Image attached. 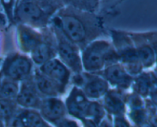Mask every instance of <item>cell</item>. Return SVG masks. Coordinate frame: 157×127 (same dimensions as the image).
<instances>
[{
    "mask_svg": "<svg viewBox=\"0 0 157 127\" xmlns=\"http://www.w3.org/2000/svg\"><path fill=\"white\" fill-rule=\"evenodd\" d=\"M83 69L87 72H101L107 66L119 62L117 51L107 40L91 41L84 47L81 55Z\"/></svg>",
    "mask_w": 157,
    "mask_h": 127,
    "instance_id": "7a4b0ae2",
    "label": "cell"
},
{
    "mask_svg": "<svg viewBox=\"0 0 157 127\" xmlns=\"http://www.w3.org/2000/svg\"><path fill=\"white\" fill-rule=\"evenodd\" d=\"M39 109L44 120L55 126L64 118L67 113L65 104L57 97H46L41 100Z\"/></svg>",
    "mask_w": 157,
    "mask_h": 127,
    "instance_id": "30bf717a",
    "label": "cell"
},
{
    "mask_svg": "<svg viewBox=\"0 0 157 127\" xmlns=\"http://www.w3.org/2000/svg\"><path fill=\"white\" fill-rule=\"evenodd\" d=\"M129 118L130 119L132 123L134 124V126H139V125L148 121V111H147V108L145 106L144 107L130 109V113H129Z\"/></svg>",
    "mask_w": 157,
    "mask_h": 127,
    "instance_id": "cb8c5ba5",
    "label": "cell"
},
{
    "mask_svg": "<svg viewBox=\"0 0 157 127\" xmlns=\"http://www.w3.org/2000/svg\"><path fill=\"white\" fill-rule=\"evenodd\" d=\"M3 12L7 16L9 22L14 21V11L16 6L17 0H0Z\"/></svg>",
    "mask_w": 157,
    "mask_h": 127,
    "instance_id": "484cf974",
    "label": "cell"
},
{
    "mask_svg": "<svg viewBox=\"0 0 157 127\" xmlns=\"http://www.w3.org/2000/svg\"><path fill=\"white\" fill-rule=\"evenodd\" d=\"M54 36L55 37L57 54L60 59L66 65L71 71L75 73L82 72L83 66L81 56L79 54V47L67 39L63 34L57 29L52 28Z\"/></svg>",
    "mask_w": 157,
    "mask_h": 127,
    "instance_id": "5b68a950",
    "label": "cell"
},
{
    "mask_svg": "<svg viewBox=\"0 0 157 127\" xmlns=\"http://www.w3.org/2000/svg\"><path fill=\"white\" fill-rule=\"evenodd\" d=\"M156 109H157V105H156Z\"/></svg>",
    "mask_w": 157,
    "mask_h": 127,
    "instance_id": "74e56055",
    "label": "cell"
},
{
    "mask_svg": "<svg viewBox=\"0 0 157 127\" xmlns=\"http://www.w3.org/2000/svg\"><path fill=\"white\" fill-rule=\"evenodd\" d=\"M105 116V109L103 105L100 104L98 102H90L85 118L90 119L98 124Z\"/></svg>",
    "mask_w": 157,
    "mask_h": 127,
    "instance_id": "603a6c76",
    "label": "cell"
},
{
    "mask_svg": "<svg viewBox=\"0 0 157 127\" xmlns=\"http://www.w3.org/2000/svg\"><path fill=\"white\" fill-rule=\"evenodd\" d=\"M0 127H4V125H3L2 121L1 120H0Z\"/></svg>",
    "mask_w": 157,
    "mask_h": 127,
    "instance_id": "e575fe53",
    "label": "cell"
},
{
    "mask_svg": "<svg viewBox=\"0 0 157 127\" xmlns=\"http://www.w3.org/2000/svg\"><path fill=\"white\" fill-rule=\"evenodd\" d=\"M114 49L117 51L119 61L123 63L126 70L131 76H138L144 70L138 58L136 49L133 39L127 33L113 30L111 32Z\"/></svg>",
    "mask_w": 157,
    "mask_h": 127,
    "instance_id": "3957f363",
    "label": "cell"
},
{
    "mask_svg": "<svg viewBox=\"0 0 157 127\" xmlns=\"http://www.w3.org/2000/svg\"><path fill=\"white\" fill-rule=\"evenodd\" d=\"M33 62L25 55L13 53L6 57L2 66L5 78L15 81H23L32 76Z\"/></svg>",
    "mask_w": 157,
    "mask_h": 127,
    "instance_id": "8992f818",
    "label": "cell"
},
{
    "mask_svg": "<svg viewBox=\"0 0 157 127\" xmlns=\"http://www.w3.org/2000/svg\"><path fill=\"white\" fill-rule=\"evenodd\" d=\"M38 70L65 89L71 78V70L61 59L53 58L39 66Z\"/></svg>",
    "mask_w": 157,
    "mask_h": 127,
    "instance_id": "ba28073f",
    "label": "cell"
},
{
    "mask_svg": "<svg viewBox=\"0 0 157 127\" xmlns=\"http://www.w3.org/2000/svg\"><path fill=\"white\" fill-rule=\"evenodd\" d=\"M83 122V127H98L97 124L90 119L84 118L82 120Z\"/></svg>",
    "mask_w": 157,
    "mask_h": 127,
    "instance_id": "1f68e13d",
    "label": "cell"
},
{
    "mask_svg": "<svg viewBox=\"0 0 157 127\" xmlns=\"http://www.w3.org/2000/svg\"><path fill=\"white\" fill-rule=\"evenodd\" d=\"M17 112V103L14 100L0 98V120L9 123Z\"/></svg>",
    "mask_w": 157,
    "mask_h": 127,
    "instance_id": "ffe728a7",
    "label": "cell"
},
{
    "mask_svg": "<svg viewBox=\"0 0 157 127\" xmlns=\"http://www.w3.org/2000/svg\"><path fill=\"white\" fill-rule=\"evenodd\" d=\"M143 35L145 37L146 39L148 41L150 46L153 48L155 53V58H156V66L157 68V31H153V32H143Z\"/></svg>",
    "mask_w": 157,
    "mask_h": 127,
    "instance_id": "4316f807",
    "label": "cell"
},
{
    "mask_svg": "<svg viewBox=\"0 0 157 127\" xmlns=\"http://www.w3.org/2000/svg\"><path fill=\"white\" fill-rule=\"evenodd\" d=\"M104 78L107 83L121 89H127L133 84V76L130 75L123 65L114 63L103 69Z\"/></svg>",
    "mask_w": 157,
    "mask_h": 127,
    "instance_id": "4fadbf2b",
    "label": "cell"
},
{
    "mask_svg": "<svg viewBox=\"0 0 157 127\" xmlns=\"http://www.w3.org/2000/svg\"><path fill=\"white\" fill-rule=\"evenodd\" d=\"M18 0H17V2H18ZM16 4H17V3H16Z\"/></svg>",
    "mask_w": 157,
    "mask_h": 127,
    "instance_id": "8d00e7d4",
    "label": "cell"
},
{
    "mask_svg": "<svg viewBox=\"0 0 157 127\" xmlns=\"http://www.w3.org/2000/svg\"><path fill=\"white\" fill-rule=\"evenodd\" d=\"M52 15L35 2L18 0L14 11V21L35 29H45Z\"/></svg>",
    "mask_w": 157,
    "mask_h": 127,
    "instance_id": "277c9868",
    "label": "cell"
},
{
    "mask_svg": "<svg viewBox=\"0 0 157 127\" xmlns=\"http://www.w3.org/2000/svg\"><path fill=\"white\" fill-rule=\"evenodd\" d=\"M64 6H71L79 10L95 13L99 8L100 0H61Z\"/></svg>",
    "mask_w": 157,
    "mask_h": 127,
    "instance_id": "44dd1931",
    "label": "cell"
},
{
    "mask_svg": "<svg viewBox=\"0 0 157 127\" xmlns=\"http://www.w3.org/2000/svg\"><path fill=\"white\" fill-rule=\"evenodd\" d=\"M130 37L134 43L138 58L144 69L155 68L156 58L154 51L143 33H132L130 34Z\"/></svg>",
    "mask_w": 157,
    "mask_h": 127,
    "instance_id": "5bb4252c",
    "label": "cell"
},
{
    "mask_svg": "<svg viewBox=\"0 0 157 127\" xmlns=\"http://www.w3.org/2000/svg\"><path fill=\"white\" fill-rule=\"evenodd\" d=\"M104 97L103 106L106 111L114 116L124 115L126 110L125 103L116 91L108 90Z\"/></svg>",
    "mask_w": 157,
    "mask_h": 127,
    "instance_id": "ac0fdd59",
    "label": "cell"
},
{
    "mask_svg": "<svg viewBox=\"0 0 157 127\" xmlns=\"http://www.w3.org/2000/svg\"><path fill=\"white\" fill-rule=\"evenodd\" d=\"M30 54L32 62L41 66L55 58L57 54L56 44H54L48 35H44L43 41Z\"/></svg>",
    "mask_w": 157,
    "mask_h": 127,
    "instance_id": "2e32d148",
    "label": "cell"
},
{
    "mask_svg": "<svg viewBox=\"0 0 157 127\" xmlns=\"http://www.w3.org/2000/svg\"><path fill=\"white\" fill-rule=\"evenodd\" d=\"M0 9H1V10H2V6H1V3H0ZM3 11V10H2Z\"/></svg>",
    "mask_w": 157,
    "mask_h": 127,
    "instance_id": "d590c367",
    "label": "cell"
},
{
    "mask_svg": "<svg viewBox=\"0 0 157 127\" xmlns=\"http://www.w3.org/2000/svg\"><path fill=\"white\" fill-rule=\"evenodd\" d=\"M56 127H79L77 123L73 120H68V119L64 118L61 121L58 122L56 125Z\"/></svg>",
    "mask_w": 157,
    "mask_h": 127,
    "instance_id": "f1b7e54d",
    "label": "cell"
},
{
    "mask_svg": "<svg viewBox=\"0 0 157 127\" xmlns=\"http://www.w3.org/2000/svg\"><path fill=\"white\" fill-rule=\"evenodd\" d=\"M134 127H153V126L152 125V123L148 120V121L145 122V123H142V124L139 125V126H136Z\"/></svg>",
    "mask_w": 157,
    "mask_h": 127,
    "instance_id": "d6a6232c",
    "label": "cell"
},
{
    "mask_svg": "<svg viewBox=\"0 0 157 127\" xmlns=\"http://www.w3.org/2000/svg\"><path fill=\"white\" fill-rule=\"evenodd\" d=\"M82 91L86 96L91 100H98L104 96L109 90V83L100 76L91 72L82 74Z\"/></svg>",
    "mask_w": 157,
    "mask_h": 127,
    "instance_id": "9c48e42d",
    "label": "cell"
},
{
    "mask_svg": "<svg viewBox=\"0 0 157 127\" xmlns=\"http://www.w3.org/2000/svg\"><path fill=\"white\" fill-rule=\"evenodd\" d=\"M18 93L16 97V103L25 109H39L41 99L39 92L35 86L33 76H29L21 81Z\"/></svg>",
    "mask_w": 157,
    "mask_h": 127,
    "instance_id": "52a82bcc",
    "label": "cell"
},
{
    "mask_svg": "<svg viewBox=\"0 0 157 127\" xmlns=\"http://www.w3.org/2000/svg\"><path fill=\"white\" fill-rule=\"evenodd\" d=\"M10 123L13 127H50L39 113L30 109L17 112Z\"/></svg>",
    "mask_w": 157,
    "mask_h": 127,
    "instance_id": "9a60e30c",
    "label": "cell"
},
{
    "mask_svg": "<svg viewBox=\"0 0 157 127\" xmlns=\"http://www.w3.org/2000/svg\"><path fill=\"white\" fill-rule=\"evenodd\" d=\"M19 90L18 82L6 78L0 83V98L15 100Z\"/></svg>",
    "mask_w": 157,
    "mask_h": 127,
    "instance_id": "7402d4cb",
    "label": "cell"
},
{
    "mask_svg": "<svg viewBox=\"0 0 157 127\" xmlns=\"http://www.w3.org/2000/svg\"><path fill=\"white\" fill-rule=\"evenodd\" d=\"M90 101L82 89L78 86H74L65 102L67 112L75 118L84 120L86 117L87 107Z\"/></svg>",
    "mask_w": 157,
    "mask_h": 127,
    "instance_id": "7c38bea8",
    "label": "cell"
},
{
    "mask_svg": "<svg viewBox=\"0 0 157 127\" xmlns=\"http://www.w3.org/2000/svg\"><path fill=\"white\" fill-rule=\"evenodd\" d=\"M8 23H9V20H8L7 16L5 12L0 9V30L6 28Z\"/></svg>",
    "mask_w": 157,
    "mask_h": 127,
    "instance_id": "4dcf8cb0",
    "label": "cell"
},
{
    "mask_svg": "<svg viewBox=\"0 0 157 127\" xmlns=\"http://www.w3.org/2000/svg\"><path fill=\"white\" fill-rule=\"evenodd\" d=\"M33 77L37 89L41 95L46 97H57L64 92L65 89L61 87L39 70L36 71Z\"/></svg>",
    "mask_w": 157,
    "mask_h": 127,
    "instance_id": "e0dca14e",
    "label": "cell"
},
{
    "mask_svg": "<svg viewBox=\"0 0 157 127\" xmlns=\"http://www.w3.org/2000/svg\"><path fill=\"white\" fill-rule=\"evenodd\" d=\"M44 38V35L38 32L37 29L27 25L18 23L17 40L22 52L31 53Z\"/></svg>",
    "mask_w": 157,
    "mask_h": 127,
    "instance_id": "8fae6325",
    "label": "cell"
},
{
    "mask_svg": "<svg viewBox=\"0 0 157 127\" xmlns=\"http://www.w3.org/2000/svg\"><path fill=\"white\" fill-rule=\"evenodd\" d=\"M31 1L35 2L52 15H53L57 11L64 6L61 0H31Z\"/></svg>",
    "mask_w": 157,
    "mask_h": 127,
    "instance_id": "d4e9b609",
    "label": "cell"
},
{
    "mask_svg": "<svg viewBox=\"0 0 157 127\" xmlns=\"http://www.w3.org/2000/svg\"><path fill=\"white\" fill-rule=\"evenodd\" d=\"M153 76H154L155 82H156V83L157 85V68H155L154 70H153Z\"/></svg>",
    "mask_w": 157,
    "mask_h": 127,
    "instance_id": "836d02e7",
    "label": "cell"
},
{
    "mask_svg": "<svg viewBox=\"0 0 157 127\" xmlns=\"http://www.w3.org/2000/svg\"><path fill=\"white\" fill-rule=\"evenodd\" d=\"M133 80V84L135 93L140 96L142 98L149 96L153 86V72H141Z\"/></svg>",
    "mask_w": 157,
    "mask_h": 127,
    "instance_id": "d6986e66",
    "label": "cell"
},
{
    "mask_svg": "<svg viewBox=\"0 0 157 127\" xmlns=\"http://www.w3.org/2000/svg\"><path fill=\"white\" fill-rule=\"evenodd\" d=\"M49 25L78 47L87 46L90 37L97 36L102 30L99 18L95 13L68 6H64L57 11Z\"/></svg>",
    "mask_w": 157,
    "mask_h": 127,
    "instance_id": "6da1fadb",
    "label": "cell"
},
{
    "mask_svg": "<svg viewBox=\"0 0 157 127\" xmlns=\"http://www.w3.org/2000/svg\"><path fill=\"white\" fill-rule=\"evenodd\" d=\"M113 126V127H132L124 115L114 116Z\"/></svg>",
    "mask_w": 157,
    "mask_h": 127,
    "instance_id": "83f0119b",
    "label": "cell"
},
{
    "mask_svg": "<svg viewBox=\"0 0 157 127\" xmlns=\"http://www.w3.org/2000/svg\"><path fill=\"white\" fill-rule=\"evenodd\" d=\"M98 127H113V121L110 117H104L99 123L97 124Z\"/></svg>",
    "mask_w": 157,
    "mask_h": 127,
    "instance_id": "f546056e",
    "label": "cell"
}]
</instances>
